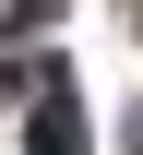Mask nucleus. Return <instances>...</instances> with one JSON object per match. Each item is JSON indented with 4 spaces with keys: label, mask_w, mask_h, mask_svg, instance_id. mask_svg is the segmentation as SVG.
Instances as JSON below:
<instances>
[{
    "label": "nucleus",
    "mask_w": 143,
    "mask_h": 155,
    "mask_svg": "<svg viewBox=\"0 0 143 155\" xmlns=\"http://www.w3.org/2000/svg\"><path fill=\"white\" fill-rule=\"evenodd\" d=\"M131 155H143V131H131Z\"/></svg>",
    "instance_id": "nucleus-2"
},
{
    "label": "nucleus",
    "mask_w": 143,
    "mask_h": 155,
    "mask_svg": "<svg viewBox=\"0 0 143 155\" xmlns=\"http://www.w3.org/2000/svg\"><path fill=\"white\" fill-rule=\"evenodd\" d=\"M24 155H83V107H72V84H60V96H36V119H24Z\"/></svg>",
    "instance_id": "nucleus-1"
}]
</instances>
